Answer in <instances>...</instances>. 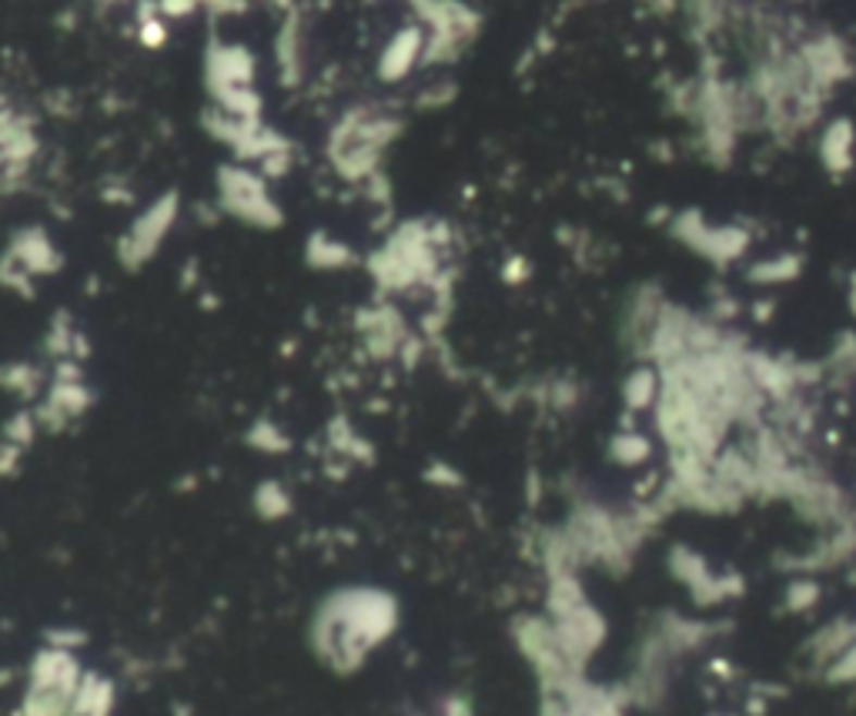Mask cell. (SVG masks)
<instances>
[{
  "label": "cell",
  "instance_id": "obj_1",
  "mask_svg": "<svg viewBox=\"0 0 856 716\" xmlns=\"http://www.w3.org/2000/svg\"><path fill=\"white\" fill-rule=\"evenodd\" d=\"M445 716H469V709H466L462 703H448V709H445Z\"/></svg>",
  "mask_w": 856,
  "mask_h": 716
}]
</instances>
